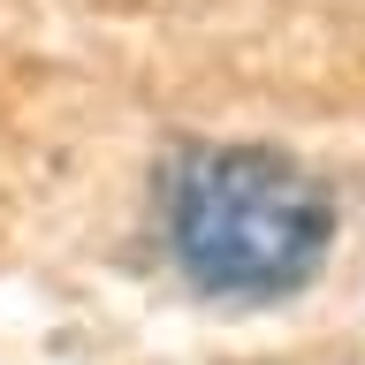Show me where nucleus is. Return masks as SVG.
<instances>
[{
    "label": "nucleus",
    "mask_w": 365,
    "mask_h": 365,
    "mask_svg": "<svg viewBox=\"0 0 365 365\" xmlns=\"http://www.w3.org/2000/svg\"><path fill=\"white\" fill-rule=\"evenodd\" d=\"M153 228L175 282L221 312H274L312 289L342 236L335 182L282 145L190 137L160 160Z\"/></svg>",
    "instance_id": "1"
}]
</instances>
